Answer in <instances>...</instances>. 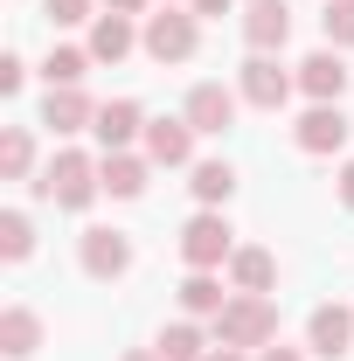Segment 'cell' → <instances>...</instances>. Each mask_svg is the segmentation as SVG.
<instances>
[{"label": "cell", "instance_id": "1", "mask_svg": "<svg viewBox=\"0 0 354 361\" xmlns=\"http://www.w3.org/2000/svg\"><path fill=\"white\" fill-rule=\"evenodd\" d=\"M278 341V306H271V292H236L229 306L216 313V348H271Z\"/></svg>", "mask_w": 354, "mask_h": 361}, {"label": "cell", "instance_id": "2", "mask_svg": "<svg viewBox=\"0 0 354 361\" xmlns=\"http://www.w3.org/2000/svg\"><path fill=\"white\" fill-rule=\"evenodd\" d=\"M35 195H42V202H56V209H90V202L104 195L97 160H90V153H56V160L42 167V180H35Z\"/></svg>", "mask_w": 354, "mask_h": 361}, {"label": "cell", "instance_id": "3", "mask_svg": "<svg viewBox=\"0 0 354 361\" xmlns=\"http://www.w3.org/2000/svg\"><path fill=\"white\" fill-rule=\"evenodd\" d=\"M202 14L195 7H160V14H146V28H139V49L153 56V63H188L195 42H202V28H195Z\"/></svg>", "mask_w": 354, "mask_h": 361}, {"label": "cell", "instance_id": "4", "mask_svg": "<svg viewBox=\"0 0 354 361\" xmlns=\"http://www.w3.org/2000/svg\"><path fill=\"white\" fill-rule=\"evenodd\" d=\"M181 257H188V271H216V264H229V257H236V229L222 223L216 209H202L195 223L181 229Z\"/></svg>", "mask_w": 354, "mask_h": 361}, {"label": "cell", "instance_id": "5", "mask_svg": "<svg viewBox=\"0 0 354 361\" xmlns=\"http://www.w3.org/2000/svg\"><path fill=\"white\" fill-rule=\"evenodd\" d=\"M236 90H243V104H257V111H278V104L299 90V77H285V63H278V56H250V63L236 70Z\"/></svg>", "mask_w": 354, "mask_h": 361}, {"label": "cell", "instance_id": "6", "mask_svg": "<svg viewBox=\"0 0 354 361\" xmlns=\"http://www.w3.org/2000/svg\"><path fill=\"white\" fill-rule=\"evenodd\" d=\"M77 257H84L90 278L111 285V278L133 271V236H126V229H84V236H77Z\"/></svg>", "mask_w": 354, "mask_h": 361}, {"label": "cell", "instance_id": "7", "mask_svg": "<svg viewBox=\"0 0 354 361\" xmlns=\"http://www.w3.org/2000/svg\"><path fill=\"white\" fill-rule=\"evenodd\" d=\"M236 104H243V90L195 84V90H188V104H181V118H188L195 133H229V126H236Z\"/></svg>", "mask_w": 354, "mask_h": 361}, {"label": "cell", "instance_id": "8", "mask_svg": "<svg viewBox=\"0 0 354 361\" xmlns=\"http://www.w3.org/2000/svg\"><path fill=\"white\" fill-rule=\"evenodd\" d=\"M243 42H250V56H278L292 42V7L285 0H250L243 7Z\"/></svg>", "mask_w": 354, "mask_h": 361}, {"label": "cell", "instance_id": "9", "mask_svg": "<svg viewBox=\"0 0 354 361\" xmlns=\"http://www.w3.org/2000/svg\"><path fill=\"white\" fill-rule=\"evenodd\" d=\"M348 63H341V49H312L306 63H299V90H306L312 104H341V90H348Z\"/></svg>", "mask_w": 354, "mask_h": 361}, {"label": "cell", "instance_id": "10", "mask_svg": "<svg viewBox=\"0 0 354 361\" xmlns=\"http://www.w3.org/2000/svg\"><path fill=\"white\" fill-rule=\"evenodd\" d=\"M348 111H341V104H312L306 118H299V126H292V139H299V153H341V146H348Z\"/></svg>", "mask_w": 354, "mask_h": 361}, {"label": "cell", "instance_id": "11", "mask_svg": "<svg viewBox=\"0 0 354 361\" xmlns=\"http://www.w3.org/2000/svg\"><path fill=\"white\" fill-rule=\"evenodd\" d=\"M90 133H97L104 153H126L133 139H146V111H139L133 97H111V104H97V126Z\"/></svg>", "mask_w": 354, "mask_h": 361}, {"label": "cell", "instance_id": "12", "mask_svg": "<svg viewBox=\"0 0 354 361\" xmlns=\"http://www.w3.org/2000/svg\"><path fill=\"white\" fill-rule=\"evenodd\" d=\"M146 160L153 167H188L195 160V126L188 118H146Z\"/></svg>", "mask_w": 354, "mask_h": 361}, {"label": "cell", "instance_id": "13", "mask_svg": "<svg viewBox=\"0 0 354 361\" xmlns=\"http://www.w3.org/2000/svg\"><path fill=\"white\" fill-rule=\"evenodd\" d=\"M306 348H312V355H326V361H341L354 348V313H348V306H312Z\"/></svg>", "mask_w": 354, "mask_h": 361}, {"label": "cell", "instance_id": "14", "mask_svg": "<svg viewBox=\"0 0 354 361\" xmlns=\"http://www.w3.org/2000/svg\"><path fill=\"white\" fill-rule=\"evenodd\" d=\"M42 126H49V133H63V139H70V133H90V126H97V104H90L77 84H63V90H49V97H42Z\"/></svg>", "mask_w": 354, "mask_h": 361}, {"label": "cell", "instance_id": "15", "mask_svg": "<svg viewBox=\"0 0 354 361\" xmlns=\"http://www.w3.org/2000/svg\"><path fill=\"white\" fill-rule=\"evenodd\" d=\"M133 49H139L133 14H97V21H90V63H126Z\"/></svg>", "mask_w": 354, "mask_h": 361}, {"label": "cell", "instance_id": "16", "mask_svg": "<svg viewBox=\"0 0 354 361\" xmlns=\"http://www.w3.org/2000/svg\"><path fill=\"white\" fill-rule=\"evenodd\" d=\"M35 348H42V319L28 313V306H7V313H0V355H7V361H28Z\"/></svg>", "mask_w": 354, "mask_h": 361}, {"label": "cell", "instance_id": "17", "mask_svg": "<svg viewBox=\"0 0 354 361\" xmlns=\"http://www.w3.org/2000/svg\"><path fill=\"white\" fill-rule=\"evenodd\" d=\"M97 180H104V195L133 202V195H146V160L139 153H104L97 160Z\"/></svg>", "mask_w": 354, "mask_h": 361}, {"label": "cell", "instance_id": "18", "mask_svg": "<svg viewBox=\"0 0 354 361\" xmlns=\"http://www.w3.org/2000/svg\"><path fill=\"white\" fill-rule=\"evenodd\" d=\"M188 188H195L202 209H222V202L236 195V167H229V160H195V180H188Z\"/></svg>", "mask_w": 354, "mask_h": 361}, {"label": "cell", "instance_id": "19", "mask_svg": "<svg viewBox=\"0 0 354 361\" xmlns=\"http://www.w3.org/2000/svg\"><path fill=\"white\" fill-rule=\"evenodd\" d=\"M229 285H236V292H271V285H278V257H271V250H236V257H229Z\"/></svg>", "mask_w": 354, "mask_h": 361}, {"label": "cell", "instance_id": "20", "mask_svg": "<svg viewBox=\"0 0 354 361\" xmlns=\"http://www.w3.org/2000/svg\"><path fill=\"white\" fill-rule=\"evenodd\" d=\"M181 306L195 319H216L222 306H229V292H222V278H209V271H188V278H181Z\"/></svg>", "mask_w": 354, "mask_h": 361}, {"label": "cell", "instance_id": "21", "mask_svg": "<svg viewBox=\"0 0 354 361\" xmlns=\"http://www.w3.org/2000/svg\"><path fill=\"white\" fill-rule=\"evenodd\" d=\"M153 348H160V361H209V334H202L195 319H174Z\"/></svg>", "mask_w": 354, "mask_h": 361}, {"label": "cell", "instance_id": "22", "mask_svg": "<svg viewBox=\"0 0 354 361\" xmlns=\"http://www.w3.org/2000/svg\"><path fill=\"white\" fill-rule=\"evenodd\" d=\"M28 167H35V139L21 133V126H7V133H0V174L28 180Z\"/></svg>", "mask_w": 354, "mask_h": 361}, {"label": "cell", "instance_id": "23", "mask_svg": "<svg viewBox=\"0 0 354 361\" xmlns=\"http://www.w3.org/2000/svg\"><path fill=\"white\" fill-rule=\"evenodd\" d=\"M28 250H35V223H28L21 209H7V216H0V257H7V264H21Z\"/></svg>", "mask_w": 354, "mask_h": 361}, {"label": "cell", "instance_id": "24", "mask_svg": "<svg viewBox=\"0 0 354 361\" xmlns=\"http://www.w3.org/2000/svg\"><path fill=\"white\" fill-rule=\"evenodd\" d=\"M84 70H90V49H49V63H42L49 90H63V84H84Z\"/></svg>", "mask_w": 354, "mask_h": 361}, {"label": "cell", "instance_id": "25", "mask_svg": "<svg viewBox=\"0 0 354 361\" xmlns=\"http://www.w3.org/2000/svg\"><path fill=\"white\" fill-rule=\"evenodd\" d=\"M319 28H326V49H354V0H326Z\"/></svg>", "mask_w": 354, "mask_h": 361}, {"label": "cell", "instance_id": "26", "mask_svg": "<svg viewBox=\"0 0 354 361\" xmlns=\"http://www.w3.org/2000/svg\"><path fill=\"white\" fill-rule=\"evenodd\" d=\"M42 14L56 21V28H77V21H97V14H90V0H42Z\"/></svg>", "mask_w": 354, "mask_h": 361}, {"label": "cell", "instance_id": "27", "mask_svg": "<svg viewBox=\"0 0 354 361\" xmlns=\"http://www.w3.org/2000/svg\"><path fill=\"white\" fill-rule=\"evenodd\" d=\"M21 84H28V63H21V56H0V90L14 97Z\"/></svg>", "mask_w": 354, "mask_h": 361}, {"label": "cell", "instance_id": "28", "mask_svg": "<svg viewBox=\"0 0 354 361\" xmlns=\"http://www.w3.org/2000/svg\"><path fill=\"white\" fill-rule=\"evenodd\" d=\"M257 361H306L299 348H285V341H271V348H257Z\"/></svg>", "mask_w": 354, "mask_h": 361}, {"label": "cell", "instance_id": "29", "mask_svg": "<svg viewBox=\"0 0 354 361\" xmlns=\"http://www.w3.org/2000/svg\"><path fill=\"white\" fill-rule=\"evenodd\" d=\"M334 188H341V202H348V209H354V160H348V167H341V180H334Z\"/></svg>", "mask_w": 354, "mask_h": 361}, {"label": "cell", "instance_id": "30", "mask_svg": "<svg viewBox=\"0 0 354 361\" xmlns=\"http://www.w3.org/2000/svg\"><path fill=\"white\" fill-rule=\"evenodd\" d=\"M188 7H195V14H229L236 0H188Z\"/></svg>", "mask_w": 354, "mask_h": 361}, {"label": "cell", "instance_id": "31", "mask_svg": "<svg viewBox=\"0 0 354 361\" xmlns=\"http://www.w3.org/2000/svg\"><path fill=\"white\" fill-rule=\"evenodd\" d=\"M146 0H104V14H139Z\"/></svg>", "mask_w": 354, "mask_h": 361}, {"label": "cell", "instance_id": "32", "mask_svg": "<svg viewBox=\"0 0 354 361\" xmlns=\"http://www.w3.org/2000/svg\"><path fill=\"white\" fill-rule=\"evenodd\" d=\"M209 361H250L243 348H209Z\"/></svg>", "mask_w": 354, "mask_h": 361}, {"label": "cell", "instance_id": "33", "mask_svg": "<svg viewBox=\"0 0 354 361\" xmlns=\"http://www.w3.org/2000/svg\"><path fill=\"white\" fill-rule=\"evenodd\" d=\"M126 361H160V348H133V355H126Z\"/></svg>", "mask_w": 354, "mask_h": 361}]
</instances>
